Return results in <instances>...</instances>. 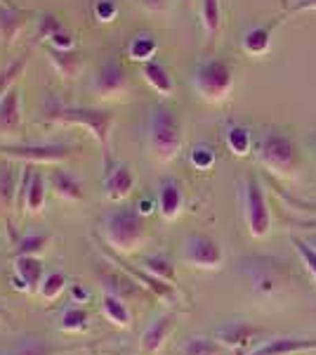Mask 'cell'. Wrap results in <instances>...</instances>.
Returning a JSON list of instances; mask_svg holds the SVG:
<instances>
[{
	"label": "cell",
	"instance_id": "obj_1",
	"mask_svg": "<svg viewBox=\"0 0 316 355\" xmlns=\"http://www.w3.org/2000/svg\"><path fill=\"white\" fill-rule=\"evenodd\" d=\"M43 121L53 125H73V128H85L93 140H97L104 150V164H111V130H113V114L97 110V107H76L62 105V102H50L43 112Z\"/></svg>",
	"mask_w": 316,
	"mask_h": 355
},
{
	"label": "cell",
	"instance_id": "obj_2",
	"mask_svg": "<svg viewBox=\"0 0 316 355\" xmlns=\"http://www.w3.org/2000/svg\"><path fill=\"white\" fill-rule=\"evenodd\" d=\"M102 234H104V242L118 254H135L149 239L145 216H140V211L130 206L109 211L102 220Z\"/></svg>",
	"mask_w": 316,
	"mask_h": 355
},
{
	"label": "cell",
	"instance_id": "obj_3",
	"mask_svg": "<svg viewBox=\"0 0 316 355\" xmlns=\"http://www.w3.org/2000/svg\"><path fill=\"white\" fill-rule=\"evenodd\" d=\"M182 121L170 107L158 105L154 107L149 114L147 123V147L149 154L156 159L158 164H170L177 159V154L182 150Z\"/></svg>",
	"mask_w": 316,
	"mask_h": 355
},
{
	"label": "cell",
	"instance_id": "obj_4",
	"mask_svg": "<svg viewBox=\"0 0 316 355\" xmlns=\"http://www.w3.org/2000/svg\"><path fill=\"white\" fill-rule=\"evenodd\" d=\"M192 88L208 105H220L234 90V69L224 60H203L192 73Z\"/></svg>",
	"mask_w": 316,
	"mask_h": 355
},
{
	"label": "cell",
	"instance_id": "obj_5",
	"mask_svg": "<svg viewBox=\"0 0 316 355\" xmlns=\"http://www.w3.org/2000/svg\"><path fill=\"white\" fill-rule=\"evenodd\" d=\"M255 157L269 173L290 175L297 168V147L286 133L269 130L255 145Z\"/></svg>",
	"mask_w": 316,
	"mask_h": 355
},
{
	"label": "cell",
	"instance_id": "obj_6",
	"mask_svg": "<svg viewBox=\"0 0 316 355\" xmlns=\"http://www.w3.org/2000/svg\"><path fill=\"white\" fill-rule=\"evenodd\" d=\"M243 218L250 237L264 239L272 232V211H269L267 194L257 175H248L243 182Z\"/></svg>",
	"mask_w": 316,
	"mask_h": 355
},
{
	"label": "cell",
	"instance_id": "obj_7",
	"mask_svg": "<svg viewBox=\"0 0 316 355\" xmlns=\"http://www.w3.org/2000/svg\"><path fill=\"white\" fill-rule=\"evenodd\" d=\"M130 90V78L125 67L116 60H109L104 64L95 69L93 78H90V93L97 100H120Z\"/></svg>",
	"mask_w": 316,
	"mask_h": 355
},
{
	"label": "cell",
	"instance_id": "obj_8",
	"mask_svg": "<svg viewBox=\"0 0 316 355\" xmlns=\"http://www.w3.org/2000/svg\"><path fill=\"white\" fill-rule=\"evenodd\" d=\"M182 259L189 268H198V270H217L224 263L222 246L208 234H192L185 242Z\"/></svg>",
	"mask_w": 316,
	"mask_h": 355
},
{
	"label": "cell",
	"instance_id": "obj_9",
	"mask_svg": "<svg viewBox=\"0 0 316 355\" xmlns=\"http://www.w3.org/2000/svg\"><path fill=\"white\" fill-rule=\"evenodd\" d=\"M0 154L24 164H59L71 159L73 150L68 145H0Z\"/></svg>",
	"mask_w": 316,
	"mask_h": 355
},
{
	"label": "cell",
	"instance_id": "obj_10",
	"mask_svg": "<svg viewBox=\"0 0 316 355\" xmlns=\"http://www.w3.org/2000/svg\"><path fill=\"white\" fill-rule=\"evenodd\" d=\"M255 266L248 268L250 277H252V287H255V294L260 296H274L279 294L281 287L286 284V268L284 263L269 261V259H257L252 261Z\"/></svg>",
	"mask_w": 316,
	"mask_h": 355
},
{
	"label": "cell",
	"instance_id": "obj_11",
	"mask_svg": "<svg viewBox=\"0 0 316 355\" xmlns=\"http://www.w3.org/2000/svg\"><path fill=\"white\" fill-rule=\"evenodd\" d=\"M102 187H104V197L109 202H125L132 194V190H135V175H132L130 166L120 162L104 164Z\"/></svg>",
	"mask_w": 316,
	"mask_h": 355
},
{
	"label": "cell",
	"instance_id": "obj_12",
	"mask_svg": "<svg viewBox=\"0 0 316 355\" xmlns=\"http://www.w3.org/2000/svg\"><path fill=\"white\" fill-rule=\"evenodd\" d=\"M262 334L260 327L255 324H248V322H232V324H224V327L217 329L215 339L220 343L222 348H229L234 353H241V355H248L250 348L255 346V339Z\"/></svg>",
	"mask_w": 316,
	"mask_h": 355
},
{
	"label": "cell",
	"instance_id": "obj_13",
	"mask_svg": "<svg viewBox=\"0 0 316 355\" xmlns=\"http://www.w3.org/2000/svg\"><path fill=\"white\" fill-rule=\"evenodd\" d=\"M45 277L43 263H40L38 256H17L15 266H12V284L17 291H38L40 282Z\"/></svg>",
	"mask_w": 316,
	"mask_h": 355
},
{
	"label": "cell",
	"instance_id": "obj_14",
	"mask_svg": "<svg viewBox=\"0 0 316 355\" xmlns=\"http://www.w3.org/2000/svg\"><path fill=\"white\" fill-rule=\"evenodd\" d=\"M111 261L116 263V266L120 268V270H125L130 275L135 282H140V287H145L147 291H151L154 296H158L160 301H165V303H175L177 299H180V294H177V289L172 287L170 282H163V279H158V277H154V275H149L145 268H132L130 263H123L118 259V256H111Z\"/></svg>",
	"mask_w": 316,
	"mask_h": 355
},
{
	"label": "cell",
	"instance_id": "obj_15",
	"mask_svg": "<svg viewBox=\"0 0 316 355\" xmlns=\"http://www.w3.org/2000/svg\"><path fill=\"white\" fill-rule=\"evenodd\" d=\"M158 214L163 220H177L185 211V190L175 178H165L158 185V197H156Z\"/></svg>",
	"mask_w": 316,
	"mask_h": 355
},
{
	"label": "cell",
	"instance_id": "obj_16",
	"mask_svg": "<svg viewBox=\"0 0 316 355\" xmlns=\"http://www.w3.org/2000/svg\"><path fill=\"white\" fill-rule=\"evenodd\" d=\"M24 114H21V88L15 85L0 97V135H19Z\"/></svg>",
	"mask_w": 316,
	"mask_h": 355
},
{
	"label": "cell",
	"instance_id": "obj_17",
	"mask_svg": "<svg viewBox=\"0 0 316 355\" xmlns=\"http://www.w3.org/2000/svg\"><path fill=\"white\" fill-rule=\"evenodd\" d=\"M45 55H48L50 64L55 67V71L66 81H76L78 76H83L85 71V57L78 50H57L45 45Z\"/></svg>",
	"mask_w": 316,
	"mask_h": 355
},
{
	"label": "cell",
	"instance_id": "obj_18",
	"mask_svg": "<svg viewBox=\"0 0 316 355\" xmlns=\"http://www.w3.org/2000/svg\"><path fill=\"white\" fill-rule=\"evenodd\" d=\"M172 327H175V318H172L170 313L158 315V318L145 329V334H142V341H140L142 355H156L160 348L165 346V341L170 339Z\"/></svg>",
	"mask_w": 316,
	"mask_h": 355
},
{
	"label": "cell",
	"instance_id": "obj_19",
	"mask_svg": "<svg viewBox=\"0 0 316 355\" xmlns=\"http://www.w3.org/2000/svg\"><path fill=\"white\" fill-rule=\"evenodd\" d=\"M316 351V339H297V336H279L252 348L248 355H297Z\"/></svg>",
	"mask_w": 316,
	"mask_h": 355
},
{
	"label": "cell",
	"instance_id": "obj_20",
	"mask_svg": "<svg viewBox=\"0 0 316 355\" xmlns=\"http://www.w3.org/2000/svg\"><path fill=\"white\" fill-rule=\"evenodd\" d=\"M279 21H281V17L279 19H274L272 24L248 28V31L243 33V38H241V48H243V53L250 55V57L267 55L269 50H272V33H274V28H277Z\"/></svg>",
	"mask_w": 316,
	"mask_h": 355
},
{
	"label": "cell",
	"instance_id": "obj_21",
	"mask_svg": "<svg viewBox=\"0 0 316 355\" xmlns=\"http://www.w3.org/2000/svg\"><path fill=\"white\" fill-rule=\"evenodd\" d=\"M26 19L17 5H0V43L12 48L17 38L21 36Z\"/></svg>",
	"mask_w": 316,
	"mask_h": 355
},
{
	"label": "cell",
	"instance_id": "obj_22",
	"mask_svg": "<svg viewBox=\"0 0 316 355\" xmlns=\"http://www.w3.org/2000/svg\"><path fill=\"white\" fill-rule=\"evenodd\" d=\"M142 78L147 81L149 88L154 93H158L160 97H172L175 93V83H172L170 71L165 69V64H160L158 60H151L147 64H142Z\"/></svg>",
	"mask_w": 316,
	"mask_h": 355
},
{
	"label": "cell",
	"instance_id": "obj_23",
	"mask_svg": "<svg viewBox=\"0 0 316 355\" xmlns=\"http://www.w3.org/2000/svg\"><path fill=\"white\" fill-rule=\"evenodd\" d=\"M50 190L55 192L57 199H62V202H68V204H78L83 202V185L73 178L71 173H66V171H53V175H50Z\"/></svg>",
	"mask_w": 316,
	"mask_h": 355
},
{
	"label": "cell",
	"instance_id": "obj_24",
	"mask_svg": "<svg viewBox=\"0 0 316 355\" xmlns=\"http://www.w3.org/2000/svg\"><path fill=\"white\" fill-rule=\"evenodd\" d=\"M102 313H104V318L113 324V327H120V329L132 327L130 308L125 306V301L120 299L118 294H113V291H106V294L102 296Z\"/></svg>",
	"mask_w": 316,
	"mask_h": 355
},
{
	"label": "cell",
	"instance_id": "obj_25",
	"mask_svg": "<svg viewBox=\"0 0 316 355\" xmlns=\"http://www.w3.org/2000/svg\"><path fill=\"white\" fill-rule=\"evenodd\" d=\"M68 351H73V346H57L53 341L24 339L3 355H66Z\"/></svg>",
	"mask_w": 316,
	"mask_h": 355
},
{
	"label": "cell",
	"instance_id": "obj_26",
	"mask_svg": "<svg viewBox=\"0 0 316 355\" xmlns=\"http://www.w3.org/2000/svg\"><path fill=\"white\" fill-rule=\"evenodd\" d=\"M158 53V43L151 33H135V36L128 41V57L132 62H140V64H147L151 62Z\"/></svg>",
	"mask_w": 316,
	"mask_h": 355
},
{
	"label": "cell",
	"instance_id": "obj_27",
	"mask_svg": "<svg viewBox=\"0 0 316 355\" xmlns=\"http://www.w3.org/2000/svg\"><path fill=\"white\" fill-rule=\"evenodd\" d=\"M45 199H48V182H45V178L36 171L33 178H31V185H28V190H26L24 214H28V216L43 214Z\"/></svg>",
	"mask_w": 316,
	"mask_h": 355
},
{
	"label": "cell",
	"instance_id": "obj_28",
	"mask_svg": "<svg viewBox=\"0 0 316 355\" xmlns=\"http://www.w3.org/2000/svg\"><path fill=\"white\" fill-rule=\"evenodd\" d=\"M224 142H227L229 152L234 154V157H248L250 150H252V135H250V128H245V125H229L227 133H224Z\"/></svg>",
	"mask_w": 316,
	"mask_h": 355
},
{
	"label": "cell",
	"instance_id": "obj_29",
	"mask_svg": "<svg viewBox=\"0 0 316 355\" xmlns=\"http://www.w3.org/2000/svg\"><path fill=\"white\" fill-rule=\"evenodd\" d=\"M59 329L66 331V334H80L90 327V315L85 308L80 306H66L64 311L59 313Z\"/></svg>",
	"mask_w": 316,
	"mask_h": 355
},
{
	"label": "cell",
	"instance_id": "obj_30",
	"mask_svg": "<svg viewBox=\"0 0 316 355\" xmlns=\"http://www.w3.org/2000/svg\"><path fill=\"white\" fill-rule=\"evenodd\" d=\"M201 24L208 38H217L222 28V3L220 0H201Z\"/></svg>",
	"mask_w": 316,
	"mask_h": 355
},
{
	"label": "cell",
	"instance_id": "obj_31",
	"mask_svg": "<svg viewBox=\"0 0 316 355\" xmlns=\"http://www.w3.org/2000/svg\"><path fill=\"white\" fill-rule=\"evenodd\" d=\"M50 246V234L45 232H28L17 242L15 246V259L17 256H40Z\"/></svg>",
	"mask_w": 316,
	"mask_h": 355
},
{
	"label": "cell",
	"instance_id": "obj_32",
	"mask_svg": "<svg viewBox=\"0 0 316 355\" xmlns=\"http://www.w3.org/2000/svg\"><path fill=\"white\" fill-rule=\"evenodd\" d=\"M17 185H19V175L12 168L0 171V206L5 211L17 209Z\"/></svg>",
	"mask_w": 316,
	"mask_h": 355
},
{
	"label": "cell",
	"instance_id": "obj_33",
	"mask_svg": "<svg viewBox=\"0 0 316 355\" xmlns=\"http://www.w3.org/2000/svg\"><path fill=\"white\" fill-rule=\"evenodd\" d=\"M64 289H66V275L55 270V272H48L43 277V282H40V287H38V294L43 301L53 303L64 294Z\"/></svg>",
	"mask_w": 316,
	"mask_h": 355
},
{
	"label": "cell",
	"instance_id": "obj_34",
	"mask_svg": "<svg viewBox=\"0 0 316 355\" xmlns=\"http://www.w3.org/2000/svg\"><path fill=\"white\" fill-rule=\"evenodd\" d=\"M26 64H28L26 55H21V57H17L15 62H10L5 69H0V97L8 93V90L15 88L17 81H19V76L24 73Z\"/></svg>",
	"mask_w": 316,
	"mask_h": 355
},
{
	"label": "cell",
	"instance_id": "obj_35",
	"mask_svg": "<svg viewBox=\"0 0 316 355\" xmlns=\"http://www.w3.org/2000/svg\"><path fill=\"white\" fill-rule=\"evenodd\" d=\"M142 268L154 275V277L163 279V282H175V266L165 259V256H147L145 261H142Z\"/></svg>",
	"mask_w": 316,
	"mask_h": 355
},
{
	"label": "cell",
	"instance_id": "obj_36",
	"mask_svg": "<svg viewBox=\"0 0 316 355\" xmlns=\"http://www.w3.org/2000/svg\"><path fill=\"white\" fill-rule=\"evenodd\" d=\"M222 346L217 339H205V336H189L182 346V355H220Z\"/></svg>",
	"mask_w": 316,
	"mask_h": 355
},
{
	"label": "cell",
	"instance_id": "obj_37",
	"mask_svg": "<svg viewBox=\"0 0 316 355\" xmlns=\"http://www.w3.org/2000/svg\"><path fill=\"white\" fill-rule=\"evenodd\" d=\"M90 12H93L97 24H111L118 17V3L116 0H93Z\"/></svg>",
	"mask_w": 316,
	"mask_h": 355
},
{
	"label": "cell",
	"instance_id": "obj_38",
	"mask_svg": "<svg viewBox=\"0 0 316 355\" xmlns=\"http://www.w3.org/2000/svg\"><path fill=\"white\" fill-rule=\"evenodd\" d=\"M189 164L198 171H208L215 166V152H212L210 145L198 142V145H194L192 150H189Z\"/></svg>",
	"mask_w": 316,
	"mask_h": 355
},
{
	"label": "cell",
	"instance_id": "obj_39",
	"mask_svg": "<svg viewBox=\"0 0 316 355\" xmlns=\"http://www.w3.org/2000/svg\"><path fill=\"white\" fill-rule=\"evenodd\" d=\"M62 26L64 24H62L53 12H43L36 19V33H33V36H36V41H40V43H48L50 38H53V33L59 31Z\"/></svg>",
	"mask_w": 316,
	"mask_h": 355
},
{
	"label": "cell",
	"instance_id": "obj_40",
	"mask_svg": "<svg viewBox=\"0 0 316 355\" xmlns=\"http://www.w3.org/2000/svg\"><path fill=\"white\" fill-rule=\"evenodd\" d=\"M290 242H292V246H295V251H297V256H300L302 266L307 268V272L316 279V251L307 242H304L302 237H295V234H290Z\"/></svg>",
	"mask_w": 316,
	"mask_h": 355
},
{
	"label": "cell",
	"instance_id": "obj_41",
	"mask_svg": "<svg viewBox=\"0 0 316 355\" xmlns=\"http://www.w3.org/2000/svg\"><path fill=\"white\" fill-rule=\"evenodd\" d=\"M45 45H50V48H57V50H76V41H73V36L66 31L64 26L59 28L57 33H53V38H50Z\"/></svg>",
	"mask_w": 316,
	"mask_h": 355
},
{
	"label": "cell",
	"instance_id": "obj_42",
	"mask_svg": "<svg viewBox=\"0 0 316 355\" xmlns=\"http://www.w3.org/2000/svg\"><path fill=\"white\" fill-rule=\"evenodd\" d=\"M312 10H316V0H295V3H290L288 8L284 10V15H281V19H286V17H290V15L312 12Z\"/></svg>",
	"mask_w": 316,
	"mask_h": 355
},
{
	"label": "cell",
	"instance_id": "obj_43",
	"mask_svg": "<svg viewBox=\"0 0 316 355\" xmlns=\"http://www.w3.org/2000/svg\"><path fill=\"white\" fill-rule=\"evenodd\" d=\"M277 194H279V197L281 199H284V202H288L290 206H295V209H309V211H314V214H316V202L314 204H307V202H302V199H295V197H290V194L288 192H284V190H277Z\"/></svg>",
	"mask_w": 316,
	"mask_h": 355
},
{
	"label": "cell",
	"instance_id": "obj_44",
	"mask_svg": "<svg viewBox=\"0 0 316 355\" xmlns=\"http://www.w3.org/2000/svg\"><path fill=\"white\" fill-rule=\"evenodd\" d=\"M71 299H73V303H83V301L90 299V291L78 287V284H73V287H71Z\"/></svg>",
	"mask_w": 316,
	"mask_h": 355
},
{
	"label": "cell",
	"instance_id": "obj_45",
	"mask_svg": "<svg viewBox=\"0 0 316 355\" xmlns=\"http://www.w3.org/2000/svg\"><path fill=\"white\" fill-rule=\"evenodd\" d=\"M154 209H158V206H156V202H151V199H142V202L137 204V211H140V216L154 214Z\"/></svg>",
	"mask_w": 316,
	"mask_h": 355
},
{
	"label": "cell",
	"instance_id": "obj_46",
	"mask_svg": "<svg viewBox=\"0 0 316 355\" xmlns=\"http://www.w3.org/2000/svg\"><path fill=\"white\" fill-rule=\"evenodd\" d=\"M292 227H300V230H307V232H312V230H316V218H307V220H295V223H292Z\"/></svg>",
	"mask_w": 316,
	"mask_h": 355
},
{
	"label": "cell",
	"instance_id": "obj_47",
	"mask_svg": "<svg viewBox=\"0 0 316 355\" xmlns=\"http://www.w3.org/2000/svg\"><path fill=\"white\" fill-rule=\"evenodd\" d=\"M304 242H307L312 249L316 251V230H312V232H307V237H304Z\"/></svg>",
	"mask_w": 316,
	"mask_h": 355
},
{
	"label": "cell",
	"instance_id": "obj_48",
	"mask_svg": "<svg viewBox=\"0 0 316 355\" xmlns=\"http://www.w3.org/2000/svg\"><path fill=\"white\" fill-rule=\"evenodd\" d=\"M281 5H284V10H286L290 5V0H281Z\"/></svg>",
	"mask_w": 316,
	"mask_h": 355
},
{
	"label": "cell",
	"instance_id": "obj_49",
	"mask_svg": "<svg viewBox=\"0 0 316 355\" xmlns=\"http://www.w3.org/2000/svg\"><path fill=\"white\" fill-rule=\"evenodd\" d=\"M0 5H15L12 0H0Z\"/></svg>",
	"mask_w": 316,
	"mask_h": 355
},
{
	"label": "cell",
	"instance_id": "obj_50",
	"mask_svg": "<svg viewBox=\"0 0 316 355\" xmlns=\"http://www.w3.org/2000/svg\"><path fill=\"white\" fill-rule=\"evenodd\" d=\"M3 315H5V311H3V306H0V318H3Z\"/></svg>",
	"mask_w": 316,
	"mask_h": 355
},
{
	"label": "cell",
	"instance_id": "obj_51",
	"mask_svg": "<svg viewBox=\"0 0 316 355\" xmlns=\"http://www.w3.org/2000/svg\"><path fill=\"white\" fill-rule=\"evenodd\" d=\"M194 3V0H185V5H192Z\"/></svg>",
	"mask_w": 316,
	"mask_h": 355
}]
</instances>
